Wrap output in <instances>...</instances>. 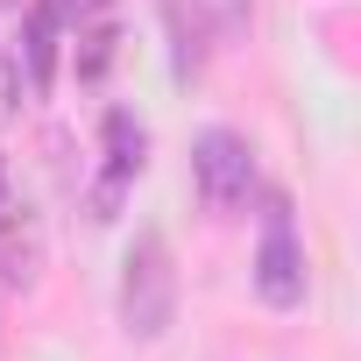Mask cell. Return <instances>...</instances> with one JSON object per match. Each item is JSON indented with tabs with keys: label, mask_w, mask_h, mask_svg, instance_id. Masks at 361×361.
<instances>
[{
	"label": "cell",
	"mask_w": 361,
	"mask_h": 361,
	"mask_svg": "<svg viewBox=\"0 0 361 361\" xmlns=\"http://www.w3.org/2000/svg\"><path fill=\"white\" fill-rule=\"evenodd\" d=\"M170 319H177V262H170V241L149 227V234H135V248L121 262V333L163 340Z\"/></svg>",
	"instance_id": "1"
},
{
	"label": "cell",
	"mask_w": 361,
	"mask_h": 361,
	"mask_svg": "<svg viewBox=\"0 0 361 361\" xmlns=\"http://www.w3.org/2000/svg\"><path fill=\"white\" fill-rule=\"evenodd\" d=\"M255 290H262V305H276V312L305 305V248H298V227H290V199H283V192H269V199H262Z\"/></svg>",
	"instance_id": "2"
},
{
	"label": "cell",
	"mask_w": 361,
	"mask_h": 361,
	"mask_svg": "<svg viewBox=\"0 0 361 361\" xmlns=\"http://www.w3.org/2000/svg\"><path fill=\"white\" fill-rule=\"evenodd\" d=\"M192 177H199V199H206L213 213H234V206L255 199V156H248V142H241L234 128H206V135H199Z\"/></svg>",
	"instance_id": "3"
},
{
	"label": "cell",
	"mask_w": 361,
	"mask_h": 361,
	"mask_svg": "<svg viewBox=\"0 0 361 361\" xmlns=\"http://www.w3.org/2000/svg\"><path fill=\"white\" fill-rule=\"evenodd\" d=\"M142 163H149V128H142L128 106H114V114H106V177L92 185V220H114L121 192L142 177Z\"/></svg>",
	"instance_id": "4"
},
{
	"label": "cell",
	"mask_w": 361,
	"mask_h": 361,
	"mask_svg": "<svg viewBox=\"0 0 361 361\" xmlns=\"http://www.w3.org/2000/svg\"><path fill=\"white\" fill-rule=\"evenodd\" d=\"M36 269H43V234L8 213V220H0V283H8V290H29Z\"/></svg>",
	"instance_id": "5"
},
{
	"label": "cell",
	"mask_w": 361,
	"mask_h": 361,
	"mask_svg": "<svg viewBox=\"0 0 361 361\" xmlns=\"http://www.w3.org/2000/svg\"><path fill=\"white\" fill-rule=\"evenodd\" d=\"M22 64H29V92L57 85V15L50 8H29V22H22Z\"/></svg>",
	"instance_id": "6"
},
{
	"label": "cell",
	"mask_w": 361,
	"mask_h": 361,
	"mask_svg": "<svg viewBox=\"0 0 361 361\" xmlns=\"http://www.w3.org/2000/svg\"><path fill=\"white\" fill-rule=\"evenodd\" d=\"M114 50H121V29H114V15L85 22V29H78V78H99V71L114 64Z\"/></svg>",
	"instance_id": "7"
},
{
	"label": "cell",
	"mask_w": 361,
	"mask_h": 361,
	"mask_svg": "<svg viewBox=\"0 0 361 361\" xmlns=\"http://www.w3.org/2000/svg\"><path fill=\"white\" fill-rule=\"evenodd\" d=\"M248 8H255V0H192V15H199V22H213L220 36L248 29Z\"/></svg>",
	"instance_id": "8"
},
{
	"label": "cell",
	"mask_w": 361,
	"mask_h": 361,
	"mask_svg": "<svg viewBox=\"0 0 361 361\" xmlns=\"http://www.w3.org/2000/svg\"><path fill=\"white\" fill-rule=\"evenodd\" d=\"M43 8L57 15V29H85V22L114 15V0H43Z\"/></svg>",
	"instance_id": "9"
},
{
	"label": "cell",
	"mask_w": 361,
	"mask_h": 361,
	"mask_svg": "<svg viewBox=\"0 0 361 361\" xmlns=\"http://www.w3.org/2000/svg\"><path fill=\"white\" fill-rule=\"evenodd\" d=\"M15 99H22V71H15L8 57H0V128L15 121Z\"/></svg>",
	"instance_id": "10"
},
{
	"label": "cell",
	"mask_w": 361,
	"mask_h": 361,
	"mask_svg": "<svg viewBox=\"0 0 361 361\" xmlns=\"http://www.w3.org/2000/svg\"><path fill=\"white\" fill-rule=\"evenodd\" d=\"M8 213H15V206H8V170H0V220H8Z\"/></svg>",
	"instance_id": "11"
},
{
	"label": "cell",
	"mask_w": 361,
	"mask_h": 361,
	"mask_svg": "<svg viewBox=\"0 0 361 361\" xmlns=\"http://www.w3.org/2000/svg\"><path fill=\"white\" fill-rule=\"evenodd\" d=\"M0 8H22V0H0Z\"/></svg>",
	"instance_id": "12"
}]
</instances>
